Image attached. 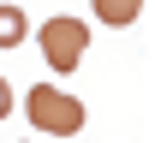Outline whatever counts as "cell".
Instances as JSON below:
<instances>
[{
    "label": "cell",
    "mask_w": 155,
    "mask_h": 143,
    "mask_svg": "<svg viewBox=\"0 0 155 143\" xmlns=\"http://www.w3.org/2000/svg\"><path fill=\"white\" fill-rule=\"evenodd\" d=\"M36 48H42V60L54 66V72H72L84 60V48H90V24L84 18H48L36 30Z\"/></svg>",
    "instance_id": "obj_2"
},
{
    "label": "cell",
    "mask_w": 155,
    "mask_h": 143,
    "mask_svg": "<svg viewBox=\"0 0 155 143\" xmlns=\"http://www.w3.org/2000/svg\"><path fill=\"white\" fill-rule=\"evenodd\" d=\"M6 113H12V83L0 78V119H6Z\"/></svg>",
    "instance_id": "obj_5"
},
{
    "label": "cell",
    "mask_w": 155,
    "mask_h": 143,
    "mask_svg": "<svg viewBox=\"0 0 155 143\" xmlns=\"http://www.w3.org/2000/svg\"><path fill=\"white\" fill-rule=\"evenodd\" d=\"M24 113L36 131H54V137H78L84 131V102L66 96L60 83H36L30 96H24Z\"/></svg>",
    "instance_id": "obj_1"
},
{
    "label": "cell",
    "mask_w": 155,
    "mask_h": 143,
    "mask_svg": "<svg viewBox=\"0 0 155 143\" xmlns=\"http://www.w3.org/2000/svg\"><path fill=\"white\" fill-rule=\"evenodd\" d=\"M30 36V18H24V6H0V48H18Z\"/></svg>",
    "instance_id": "obj_4"
},
{
    "label": "cell",
    "mask_w": 155,
    "mask_h": 143,
    "mask_svg": "<svg viewBox=\"0 0 155 143\" xmlns=\"http://www.w3.org/2000/svg\"><path fill=\"white\" fill-rule=\"evenodd\" d=\"M96 6V18L107 24V30H125V24H137V12H143V0H90Z\"/></svg>",
    "instance_id": "obj_3"
}]
</instances>
